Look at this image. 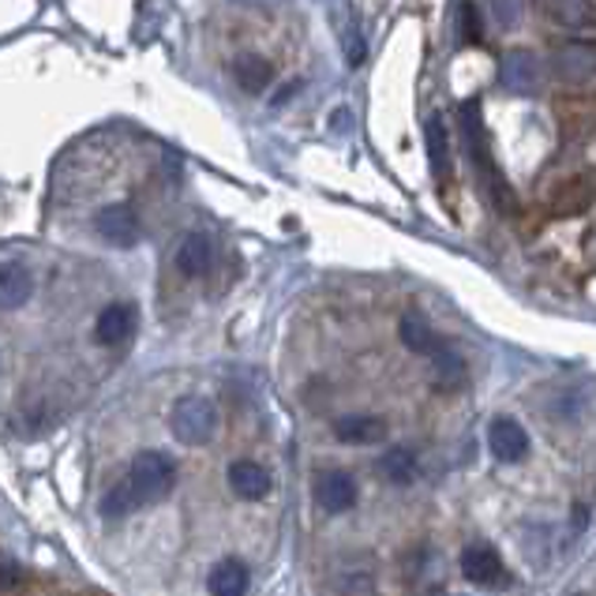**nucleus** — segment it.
Returning <instances> with one entry per match:
<instances>
[{"instance_id": "ddd939ff", "label": "nucleus", "mask_w": 596, "mask_h": 596, "mask_svg": "<svg viewBox=\"0 0 596 596\" xmlns=\"http://www.w3.org/2000/svg\"><path fill=\"white\" fill-rule=\"evenodd\" d=\"M135 335V308L132 304H109L106 312L98 315L95 323V338L101 345L117 349V345H127Z\"/></svg>"}, {"instance_id": "aec40b11", "label": "nucleus", "mask_w": 596, "mask_h": 596, "mask_svg": "<svg viewBox=\"0 0 596 596\" xmlns=\"http://www.w3.org/2000/svg\"><path fill=\"white\" fill-rule=\"evenodd\" d=\"M428 361H431V379H436L439 390H458L465 382V361L447 342H442Z\"/></svg>"}, {"instance_id": "9b49d317", "label": "nucleus", "mask_w": 596, "mask_h": 596, "mask_svg": "<svg viewBox=\"0 0 596 596\" xmlns=\"http://www.w3.org/2000/svg\"><path fill=\"white\" fill-rule=\"evenodd\" d=\"M488 450L499 462H522L530 454V436L514 416H496L488 424Z\"/></svg>"}, {"instance_id": "4be33fe9", "label": "nucleus", "mask_w": 596, "mask_h": 596, "mask_svg": "<svg viewBox=\"0 0 596 596\" xmlns=\"http://www.w3.org/2000/svg\"><path fill=\"white\" fill-rule=\"evenodd\" d=\"M379 473L387 476L390 484H413L416 481V454L409 447H390L387 454L379 458Z\"/></svg>"}, {"instance_id": "6ab92c4d", "label": "nucleus", "mask_w": 596, "mask_h": 596, "mask_svg": "<svg viewBox=\"0 0 596 596\" xmlns=\"http://www.w3.org/2000/svg\"><path fill=\"white\" fill-rule=\"evenodd\" d=\"M398 338H402L405 349H413V353H421V356H431L442 345V338L431 330V323L416 312L402 315V323H398Z\"/></svg>"}, {"instance_id": "39448f33", "label": "nucleus", "mask_w": 596, "mask_h": 596, "mask_svg": "<svg viewBox=\"0 0 596 596\" xmlns=\"http://www.w3.org/2000/svg\"><path fill=\"white\" fill-rule=\"evenodd\" d=\"M462 574L465 582L481 585V589H507L510 585V570L502 567L499 551L488 548V544H473V548L462 551Z\"/></svg>"}, {"instance_id": "423d86ee", "label": "nucleus", "mask_w": 596, "mask_h": 596, "mask_svg": "<svg viewBox=\"0 0 596 596\" xmlns=\"http://www.w3.org/2000/svg\"><path fill=\"white\" fill-rule=\"evenodd\" d=\"M540 57L533 49H510L499 61V83L510 95H533L540 87Z\"/></svg>"}, {"instance_id": "5701e85b", "label": "nucleus", "mask_w": 596, "mask_h": 596, "mask_svg": "<svg viewBox=\"0 0 596 596\" xmlns=\"http://www.w3.org/2000/svg\"><path fill=\"white\" fill-rule=\"evenodd\" d=\"M132 510H139V502H135L132 488H127V481L113 484V488L101 496V518H109V522H121Z\"/></svg>"}, {"instance_id": "b1692460", "label": "nucleus", "mask_w": 596, "mask_h": 596, "mask_svg": "<svg viewBox=\"0 0 596 596\" xmlns=\"http://www.w3.org/2000/svg\"><path fill=\"white\" fill-rule=\"evenodd\" d=\"M488 8H491V20H496L502 31L522 27V20H525V0H488Z\"/></svg>"}, {"instance_id": "a211bd4d", "label": "nucleus", "mask_w": 596, "mask_h": 596, "mask_svg": "<svg viewBox=\"0 0 596 596\" xmlns=\"http://www.w3.org/2000/svg\"><path fill=\"white\" fill-rule=\"evenodd\" d=\"M248 585H252V574L241 559H221L207 577L210 596H244L248 593Z\"/></svg>"}, {"instance_id": "9d476101", "label": "nucleus", "mask_w": 596, "mask_h": 596, "mask_svg": "<svg viewBox=\"0 0 596 596\" xmlns=\"http://www.w3.org/2000/svg\"><path fill=\"white\" fill-rule=\"evenodd\" d=\"M315 502L327 514H345L356 502V481L345 470H327L315 476Z\"/></svg>"}, {"instance_id": "a878e982", "label": "nucleus", "mask_w": 596, "mask_h": 596, "mask_svg": "<svg viewBox=\"0 0 596 596\" xmlns=\"http://www.w3.org/2000/svg\"><path fill=\"white\" fill-rule=\"evenodd\" d=\"M345 61L353 68L364 61V38H361V31L356 27H349V34H345Z\"/></svg>"}, {"instance_id": "f257e3e1", "label": "nucleus", "mask_w": 596, "mask_h": 596, "mask_svg": "<svg viewBox=\"0 0 596 596\" xmlns=\"http://www.w3.org/2000/svg\"><path fill=\"white\" fill-rule=\"evenodd\" d=\"M462 135H465V150H470V161L476 166V181H481L484 195H488L499 215H510V210L518 207L514 188L502 181L496 158H491L488 139H484V124H481V106H476V101H465L462 106Z\"/></svg>"}, {"instance_id": "bb28decb", "label": "nucleus", "mask_w": 596, "mask_h": 596, "mask_svg": "<svg viewBox=\"0 0 596 596\" xmlns=\"http://www.w3.org/2000/svg\"><path fill=\"white\" fill-rule=\"evenodd\" d=\"M12 585H20V563H12V559H0V593L12 589Z\"/></svg>"}, {"instance_id": "f8f14e48", "label": "nucleus", "mask_w": 596, "mask_h": 596, "mask_svg": "<svg viewBox=\"0 0 596 596\" xmlns=\"http://www.w3.org/2000/svg\"><path fill=\"white\" fill-rule=\"evenodd\" d=\"M540 12L563 31H596V0H540Z\"/></svg>"}, {"instance_id": "412c9836", "label": "nucleus", "mask_w": 596, "mask_h": 596, "mask_svg": "<svg viewBox=\"0 0 596 596\" xmlns=\"http://www.w3.org/2000/svg\"><path fill=\"white\" fill-rule=\"evenodd\" d=\"M424 139H428V158H431V173H436V181L442 184L450 173V135H447V124L439 121V117H428V124H424Z\"/></svg>"}, {"instance_id": "0eeeda50", "label": "nucleus", "mask_w": 596, "mask_h": 596, "mask_svg": "<svg viewBox=\"0 0 596 596\" xmlns=\"http://www.w3.org/2000/svg\"><path fill=\"white\" fill-rule=\"evenodd\" d=\"M95 229L101 241L113 244V248H132L139 241V215L127 203H109L95 215Z\"/></svg>"}, {"instance_id": "f3484780", "label": "nucleus", "mask_w": 596, "mask_h": 596, "mask_svg": "<svg viewBox=\"0 0 596 596\" xmlns=\"http://www.w3.org/2000/svg\"><path fill=\"white\" fill-rule=\"evenodd\" d=\"M233 80H236V87L248 90V95H263V90L270 87V80H275V68H270V61H263L259 53H236Z\"/></svg>"}, {"instance_id": "7ed1b4c3", "label": "nucleus", "mask_w": 596, "mask_h": 596, "mask_svg": "<svg viewBox=\"0 0 596 596\" xmlns=\"http://www.w3.org/2000/svg\"><path fill=\"white\" fill-rule=\"evenodd\" d=\"M218 424H221L218 405L203 394H184L169 409V431H173L184 447H207V442L218 436Z\"/></svg>"}, {"instance_id": "393cba45", "label": "nucleus", "mask_w": 596, "mask_h": 596, "mask_svg": "<svg viewBox=\"0 0 596 596\" xmlns=\"http://www.w3.org/2000/svg\"><path fill=\"white\" fill-rule=\"evenodd\" d=\"M458 31H462V41H481L484 38L481 15H476V8L470 4V0H462V8H458Z\"/></svg>"}, {"instance_id": "1a4fd4ad", "label": "nucleus", "mask_w": 596, "mask_h": 596, "mask_svg": "<svg viewBox=\"0 0 596 596\" xmlns=\"http://www.w3.org/2000/svg\"><path fill=\"white\" fill-rule=\"evenodd\" d=\"M226 481H229V488H233V496L244 499V502L267 499L270 488H275V481H270V470H267V465H259V462H252V458H241V462L229 465Z\"/></svg>"}, {"instance_id": "6e6552de", "label": "nucleus", "mask_w": 596, "mask_h": 596, "mask_svg": "<svg viewBox=\"0 0 596 596\" xmlns=\"http://www.w3.org/2000/svg\"><path fill=\"white\" fill-rule=\"evenodd\" d=\"M596 203V169H585V173L570 177L556 188L551 195V215L556 218H574V215H585Z\"/></svg>"}, {"instance_id": "cd10ccee", "label": "nucleus", "mask_w": 596, "mask_h": 596, "mask_svg": "<svg viewBox=\"0 0 596 596\" xmlns=\"http://www.w3.org/2000/svg\"><path fill=\"white\" fill-rule=\"evenodd\" d=\"M582 255H585V259H589V263H596V221H593L589 229H585V241H582Z\"/></svg>"}, {"instance_id": "dca6fc26", "label": "nucleus", "mask_w": 596, "mask_h": 596, "mask_svg": "<svg viewBox=\"0 0 596 596\" xmlns=\"http://www.w3.org/2000/svg\"><path fill=\"white\" fill-rule=\"evenodd\" d=\"M34 278L20 263H0V312H15L31 301Z\"/></svg>"}, {"instance_id": "2eb2a0df", "label": "nucleus", "mask_w": 596, "mask_h": 596, "mask_svg": "<svg viewBox=\"0 0 596 596\" xmlns=\"http://www.w3.org/2000/svg\"><path fill=\"white\" fill-rule=\"evenodd\" d=\"M335 436L342 442H356V447H368V442L387 439V421L372 413H349L335 421Z\"/></svg>"}, {"instance_id": "4468645a", "label": "nucleus", "mask_w": 596, "mask_h": 596, "mask_svg": "<svg viewBox=\"0 0 596 596\" xmlns=\"http://www.w3.org/2000/svg\"><path fill=\"white\" fill-rule=\"evenodd\" d=\"M210 263H215V244H210V236L203 229H195L177 248V270L184 278H203L210 270Z\"/></svg>"}, {"instance_id": "20e7f679", "label": "nucleus", "mask_w": 596, "mask_h": 596, "mask_svg": "<svg viewBox=\"0 0 596 596\" xmlns=\"http://www.w3.org/2000/svg\"><path fill=\"white\" fill-rule=\"evenodd\" d=\"M548 68L559 83H567V87H585V83L596 80V41H589V38L559 41L548 57Z\"/></svg>"}, {"instance_id": "f03ea898", "label": "nucleus", "mask_w": 596, "mask_h": 596, "mask_svg": "<svg viewBox=\"0 0 596 596\" xmlns=\"http://www.w3.org/2000/svg\"><path fill=\"white\" fill-rule=\"evenodd\" d=\"M127 488L139 507H150V502H161L173 491L177 484V465L173 458H166L161 450H139L127 465Z\"/></svg>"}]
</instances>
